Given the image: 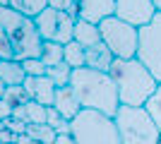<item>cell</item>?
I'll return each mask as SVG.
<instances>
[{
	"mask_svg": "<svg viewBox=\"0 0 161 144\" xmlns=\"http://www.w3.org/2000/svg\"><path fill=\"white\" fill-rule=\"evenodd\" d=\"M70 87L77 94L82 108H94L106 115H115L120 108V96L113 84V77L108 72L92 67H77L72 70Z\"/></svg>",
	"mask_w": 161,
	"mask_h": 144,
	"instance_id": "6da1fadb",
	"label": "cell"
},
{
	"mask_svg": "<svg viewBox=\"0 0 161 144\" xmlns=\"http://www.w3.org/2000/svg\"><path fill=\"white\" fill-rule=\"evenodd\" d=\"M108 75L113 77L123 106H144L159 87L156 77L140 58H113Z\"/></svg>",
	"mask_w": 161,
	"mask_h": 144,
	"instance_id": "7a4b0ae2",
	"label": "cell"
},
{
	"mask_svg": "<svg viewBox=\"0 0 161 144\" xmlns=\"http://www.w3.org/2000/svg\"><path fill=\"white\" fill-rule=\"evenodd\" d=\"M0 27L10 36L17 60H27V58H39L41 55L43 39H41L36 22L31 17H27L24 12H17L12 7H0Z\"/></svg>",
	"mask_w": 161,
	"mask_h": 144,
	"instance_id": "3957f363",
	"label": "cell"
},
{
	"mask_svg": "<svg viewBox=\"0 0 161 144\" xmlns=\"http://www.w3.org/2000/svg\"><path fill=\"white\" fill-rule=\"evenodd\" d=\"M70 135L77 144H123L113 115L94 108H82L70 120Z\"/></svg>",
	"mask_w": 161,
	"mask_h": 144,
	"instance_id": "277c9868",
	"label": "cell"
},
{
	"mask_svg": "<svg viewBox=\"0 0 161 144\" xmlns=\"http://www.w3.org/2000/svg\"><path fill=\"white\" fill-rule=\"evenodd\" d=\"M123 144H159L161 132L144 106H123L113 115Z\"/></svg>",
	"mask_w": 161,
	"mask_h": 144,
	"instance_id": "5b68a950",
	"label": "cell"
},
{
	"mask_svg": "<svg viewBox=\"0 0 161 144\" xmlns=\"http://www.w3.org/2000/svg\"><path fill=\"white\" fill-rule=\"evenodd\" d=\"M99 29L101 41L111 48L115 58H137V48H140V29L137 27L113 14L101 22Z\"/></svg>",
	"mask_w": 161,
	"mask_h": 144,
	"instance_id": "8992f818",
	"label": "cell"
},
{
	"mask_svg": "<svg viewBox=\"0 0 161 144\" xmlns=\"http://www.w3.org/2000/svg\"><path fill=\"white\" fill-rule=\"evenodd\" d=\"M36 22V29L43 41H58V43H70L75 39V22L77 17L67 12H60L55 7H46L39 17H34Z\"/></svg>",
	"mask_w": 161,
	"mask_h": 144,
	"instance_id": "52a82bcc",
	"label": "cell"
},
{
	"mask_svg": "<svg viewBox=\"0 0 161 144\" xmlns=\"http://www.w3.org/2000/svg\"><path fill=\"white\" fill-rule=\"evenodd\" d=\"M137 58L149 67V72L156 77V82H161V12H156L154 19L140 29Z\"/></svg>",
	"mask_w": 161,
	"mask_h": 144,
	"instance_id": "ba28073f",
	"label": "cell"
},
{
	"mask_svg": "<svg viewBox=\"0 0 161 144\" xmlns=\"http://www.w3.org/2000/svg\"><path fill=\"white\" fill-rule=\"evenodd\" d=\"M156 7L152 0H115V17L125 19L128 24L142 29L154 19Z\"/></svg>",
	"mask_w": 161,
	"mask_h": 144,
	"instance_id": "9c48e42d",
	"label": "cell"
},
{
	"mask_svg": "<svg viewBox=\"0 0 161 144\" xmlns=\"http://www.w3.org/2000/svg\"><path fill=\"white\" fill-rule=\"evenodd\" d=\"M113 14H115V0H80L77 19L101 24L106 17H113Z\"/></svg>",
	"mask_w": 161,
	"mask_h": 144,
	"instance_id": "30bf717a",
	"label": "cell"
},
{
	"mask_svg": "<svg viewBox=\"0 0 161 144\" xmlns=\"http://www.w3.org/2000/svg\"><path fill=\"white\" fill-rule=\"evenodd\" d=\"M53 106L65 120H72V118L82 110V103H80V99H77V94L72 91V87H60V89L55 91Z\"/></svg>",
	"mask_w": 161,
	"mask_h": 144,
	"instance_id": "8fae6325",
	"label": "cell"
},
{
	"mask_svg": "<svg viewBox=\"0 0 161 144\" xmlns=\"http://www.w3.org/2000/svg\"><path fill=\"white\" fill-rule=\"evenodd\" d=\"M115 55L111 53V48L103 41L94 43V46H87V67L92 70H101V72H108L111 65H113Z\"/></svg>",
	"mask_w": 161,
	"mask_h": 144,
	"instance_id": "7c38bea8",
	"label": "cell"
},
{
	"mask_svg": "<svg viewBox=\"0 0 161 144\" xmlns=\"http://www.w3.org/2000/svg\"><path fill=\"white\" fill-rule=\"evenodd\" d=\"M0 79L5 82V87H19L27 79V72H24V65L17 58H10V60H0Z\"/></svg>",
	"mask_w": 161,
	"mask_h": 144,
	"instance_id": "4fadbf2b",
	"label": "cell"
},
{
	"mask_svg": "<svg viewBox=\"0 0 161 144\" xmlns=\"http://www.w3.org/2000/svg\"><path fill=\"white\" fill-rule=\"evenodd\" d=\"M75 41H80L84 48L99 43L101 41V29H99V24L87 22V19H77V22H75Z\"/></svg>",
	"mask_w": 161,
	"mask_h": 144,
	"instance_id": "5bb4252c",
	"label": "cell"
},
{
	"mask_svg": "<svg viewBox=\"0 0 161 144\" xmlns=\"http://www.w3.org/2000/svg\"><path fill=\"white\" fill-rule=\"evenodd\" d=\"M55 91H58V87H55V82L48 75L36 77V84H34V101L43 103V106H53Z\"/></svg>",
	"mask_w": 161,
	"mask_h": 144,
	"instance_id": "9a60e30c",
	"label": "cell"
},
{
	"mask_svg": "<svg viewBox=\"0 0 161 144\" xmlns=\"http://www.w3.org/2000/svg\"><path fill=\"white\" fill-rule=\"evenodd\" d=\"M65 62L72 70L87 67V48L82 46L80 41H75V39L70 43H65Z\"/></svg>",
	"mask_w": 161,
	"mask_h": 144,
	"instance_id": "2e32d148",
	"label": "cell"
},
{
	"mask_svg": "<svg viewBox=\"0 0 161 144\" xmlns=\"http://www.w3.org/2000/svg\"><path fill=\"white\" fill-rule=\"evenodd\" d=\"M39 58L46 62V67H53V65H58V62L65 60V46L58 43V41H43Z\"/></svg>",
	"mask_w": 161,
	"mask_h": 144,
	"instance_id": "e0dca14e",
	"label": "cell"
},
{
	"mask_svg": "<svg viewBox=\"0 0 161 144\" xmlns=\"http://www.w3.org/2000/svg\"><path fill=\"white\" fill-rule=\"evenodd\" d=\"M10 7L17 10V12H24L27 17L34 19L48 7V0H10Z\"/></svg>",
	"mask_w": 161,
	"mask_h": 144,
	"instance_id": "ac0fdd59",
	"label": "cell"
},
{
	"mask_svg": "<svg viewBox=\"0 0 161 144\" xmlns=\"http://www.w3.org/2000/svg\"><path fill=\"white\" fill-rule=\"evenodd\" d=\"M27 135L34 139V142H39V144H53L55 142V137H58V132L51 127V125H34V123H29L27 125Z\"/></svg>",
	"mask_w": 161,
	"mask_h": 144,
	"instance_id": "d6986e66",
	"label": "cell"
},
{
	"mask_svg": "<svg viewBox=\"0 0 161 144\" xmlns=\"http://www.w3.org/2000/svg\"><path fill=\"white\" fill-rule=\"evenodd\" d=\"M46 75L55 82V87H58V89H60V87H70V79H72V67L63 60V62H58V65H53V67H48Z\"/></svg>",
	"mask_w": 161,
	"mask_h": 144,
	"instance_id": "ffe728a7",
	"label": "cell"
},
{
	"mask_svg": "<svg viewBox=\"0 0 161 144\" xmlns=\"http://www.w3.org/2000/svg\"><path fill=\"white\" fill-rule=\"evenodd\" d=\"M144 108H147V113L152 115V120H154V125L159 127L161 132V82L159 87H156V91L147 99V103H144Z\"/></svg>",
	"mask_w": 161,
	"mask_h": 144,
	"instance_id": "44dd1931",
	"label": "cell"
},
{
	"mask_svg": "<svg viewBox=\"0 0 161 144\" xmlns=\"http://www.w3.org/2000/svg\"><path fill=\"white\" fill-rule=\"evenodd\" d=\"M27 106V118H29V123H34V125H43L46 123V108L48 106H43V103H39V101H27L24 103Z\"/></svg>",
	"mask_w": 161,
	"mask_h": 144,
	"instance_id": "7402d4cb",
	"label": "cell"
},
{
	"mask_svg": "<svg viewBox=\"0 0 161 144\" xmlns=\"http://www.w3.org/2000/svg\"><path fill=\"white\" fill-rule=\"evenodd\" d=\"M3 99H5L7 103H10V106H19V103H27V101H31V99H29V94L27 91H24V87H7L5 89V96H3Z\"/></svg>",
	"mask_w": 161,
	"mask_h": 144,
	"instance_id": "603a6c76",
	"label": "cell"
},
{
	"mask_svg": "<svg viewBox=\"0 0 161 144\" xmlns=\"http://www.w3.org/2000/svg\"><path fill=\"white\" fill-rule=\"evenodd\" d=\"M22 65H24L27 77H43L48 72L46 62L41 60V58H27V60H22Z\"/></svg>",
	"mask_w": 161,
	"mask_h": 144,
	"instance_id": "cb8c5ba5",
	"label": "cell"
},
{
	"mask_svg": "<svg viewBox=\"0 0 161 144\" xmlns=\"http://www.w3.org/2000/svg\"><path fill=\"white\" fill-rule=\"evenodd\" d=\"M48 7H55V10H60V12H67L77 17L80 12V0H48Z\"/></svg>",
	"mask_w": 161,
	"mask_h": 144,
	"instance_id": "d4e9b609",
	"label": "cell"
},
{
	"mask_svg": "<svg viewBox=\"0 0 161 144\" xmlns=\"http://www.w3.org/2000/svg\"><path fill=\"white\" fill-rule=\"evenodd\" d=\"M14 58V48H12V41L3 27H0V60H10Z\"/></svg>",
	"mask_w": 161,
	"mask_h": 144,
	"instance_id": "484cf974",
	"label": "cell"
},
{
	"mask_svg": "<svg viewBox=\"0 0 161 144\" xmlns=\"http://www.w3.org/2000/svg\"><path fill=\"white\" fill-rule=\"evenodd\" d=\"M12 118H14V120H22V123H27V125H29V118H27V106H24V103L14 106V108H12Z\"/></svg>",
	"mask_w": 161,
	"mask_h": 144,
	"instance_id": "4316f807",
	"label": "cell"
},
{
	"mask_svg": "<svg viewBox=\"0 0 161 144\" xmlns=\"http://www.w3.org/2000/svg\"><path fill=\"white\" fill-rule=\"evenodd\" d=\"M12 118V106L5 101V99H0V123H5Z\"/></svg>",
	"mask_w": 161,
	"mask_h": 144,
	"instance_id": "83f0119b",
	"label": "cell"
},
{
	"mask_svg": "<svg viewBox=\"0 0 161 144\" xmlns=\"http://www.w3.org/2000/svg\"><path fill=\"white\" fill-rule=\"evenodd\" d=\"M53 144H77V142L72 139V135H58Z\"/></svg>",
	"mask_w": 161,
	"mask_h": 144,
	"instance_id": "f1b7e54d",
	"label": "cell"
},
{
	"mask_svg": "<svg viewBox=\"0 0 161 144\" xmlns=\"http://www.w3.org/2000/svg\"><path fill=\"white\" fill-rule=\"evenodd\" d=\"M14 142H17V144H34V139L24 132V135H17V137H14Z\"/></svg>",
	"mask_w": 161,
	"mask_h": 144,
	"instance_id": "f546056e",
	"label": "cell"
},
{
	"mask_svg": "<svg viewBox=\"0 0 161 144\" xmlns=\"http://www.w3.org/2000/svg\"><path fill=\"white\" fill-rule=\"evenodd\" d=\"M5 89H7V87H5V82H3V79H0V99H3V96H5Z\"/></svg>",
	"mask_w": 161,
	"mask_h": 144,
	"instance_id": "4dcf8cb0",
	"label": "cell"
},
{
	"mask_svg": "<svg viewBox=\"0 0 161 144\" xmlns=\"http://www.w3.org/2000/svg\"><path fill=\"white\" fill-rule=\"evenodd\" d=\"M154 3V7H156V12H161V0H152Z\"/></svg>",
	"mask_w": 161,
	"mask_h": 144,
	"instance_id": "1f68e13d",
	"label": "cell"
},
{
	"mask_svg": "<svg viewBox=\"0 0 161 144\" xmlns=\"http://www.w3.org/2000/svg\"><path fill=\"white\" fill-rule=\"evenodd\" d=\"M0 7H10V0H0Z\"/></svg>",
	"mask_w": 161,
	"mask_h": 144,
	"instance_id": "d6a6232c",
	"label": "cell"
},
{
	"mask_svg": "<svg viewBox=\"0 0 161 144\" xmlns=\"http://www.w3.org/2000/svg\"><path fill=\"white\" fill-rule=\"evenodd\" d=\"M12 144H17V142H12Z\"/></svg>",
	"mask_w": 161,
	"mask_h": 144,
	"instance_id": "836d02e7",
	"label": "cell"
},
{
	"mask_svg": "<svg viewBox=\"0 0 161 144\" xmlns=\"http://www.w3.org/2000/svg\"><path fill=\"white\" fill-rule=\"evenodd\" d=\"M159 144H161V142H159Z\"/></svg>",
	"mask_w": 161,
	"mask_h": 144,
	"instance_id": "e575fe53",
	"label": "cell"
}]
</instances>
